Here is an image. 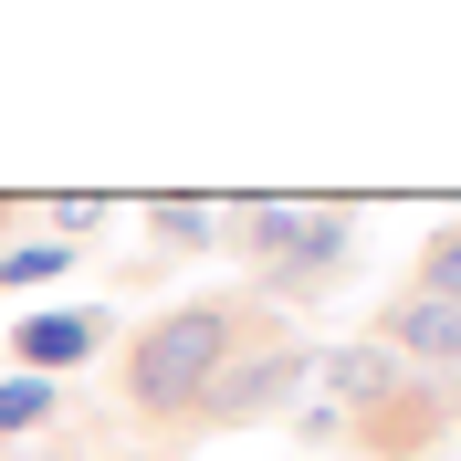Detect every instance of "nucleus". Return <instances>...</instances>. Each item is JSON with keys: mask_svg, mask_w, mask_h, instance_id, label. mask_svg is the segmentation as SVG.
Segmentation results:
<instances>
[{"mask_svg": "<svg viewBox=\"0 0 461 461\" xmlns=\"http://www.w3.org/2000/svg\"><path fill=\"white\" fill-rule=\"evenodd\" d=\"M115 315H95V304H63V315H32L11 325V357H22V377H63V367H85L95 346H105Z\"/></svg>", "mask_w": 461, "mask_h": 461, "instance_id": "6", "label": "nucleus"}, {"mask_svg": "<svg viewBox=\"0 0 461 461\" xmlns=\"http://www.w3.org/2000/svg\"><path fill=\"white\" fill-rule=\"evenodd\" d=\"M252 346V304L241 294H210V304H168L158 325H137L126 346V409L147 430H178L189 409L210 399V377Z\"/></svg>", "mask_w": 461, "mask_h": 461, "instance_id": "1", "label": "nucleus"}, {"mask_svg": "<svg viewBox=\"0 0 461 461\" xmlns=\"http://www.w3.org/2000/svg\"><path fill=\"white\" fill-rule=\"evenodd\" d=\"M346 430L367 440V461H420L430 440H451V430H461V388H451V377H420V367H409L399 388H388L367 420H346Z\"/></svg>", "mask_w": 461, "mask_h": 461, "instance_id": "3", "label": "nucleus"}, {"mask_svg": "<svg viewBox=\"0 0 461 461\" xmlns=\"http://www.w3.org/2000/svg\"><path fill=\"white\" fill-rule=\"evenodd\" d=\"M315 357H325V346H304V336H262V346H241V357L210 377V399L189 409V420H200V430H252V420H273V409L315 377Z\"/></svg>", "mask_w": 461, "mask_h": 461, "instance_id": "2", "label": "nucleus"}, {"mask_svg": "<svg viewBox=\"0 0 461 461\" xmlns=\"http://www.w3.org/2000/svg\"><path fill=\"white\" fill-rule=\"evenodd\" d=\"M409 294H461V221H440L409 262Z\"/></svg>", "mask_w": 461, "mask_h": 461, "instance_id": "10", "label": "nucleus"}, {"mask_svg": "<svg viewBox=\"0 0 461 461\" xmlns=\"http://www.w3.org/2000/svg\"><path fill=\"white\" fill-rule=\"evenodd\" d=\"M346 241H357V221H346V210H304V221H294V241L262 262V294H315L325 273L346 262Z\"/></svg>", "mask_w": 461, "mask_h": 461, "instance_id": "5", "label": "nucleus"}, {"mask_svg": "<svg viewBox=\"0 0 461 461\" xmlns=\"http://www.w3.org/2000/svg\"><path fill=\"white\" fill-rule=\"evenodd\" d=\"M42 461H63V451H42Z\"/></svg>", "mask_w": 461, "mask_h": 461, "instance_id": "15", "label": "nucleus"}, {"mask_svg": "<svg viewBox=\"0 0 461 461\" xmlns=\"http://www.w3.org/2000/svg\"><path fill=\"white\" fill-rule=\"evenodd\" d=\"M105 221H115L105 200H53V230H105Z\"/></svg>", "mask_w": 461, "mask_h": 461, "instance_id": "13", "label": "nucleus"}, {"mask_svg": "<svg viewBox=\"0 0 461 461\" xmlns=\"http://www.w3.org/2000/svg\"><path fill=\"white\" fill-rule=\"evenodd\" d=\"M315 377L336 388V409H346V420H367V409L388 399V388H399L409 367H399V357H388L377 336H357V346H336V357H315Z\"/></svg>", "mask_w": 461, "mask_h": 461, "instance_id": "7", "label": "nucleus"}, {"mask_svg": "<svg viewBox=\"0 0 461 461\" xmlns=\"http://www.w3.org/2000/svg\"><path fill=\"white\" fill-rule=\"evenodd\" d=\"M377 346L420 377H451L461 367V294H399L388 315H377Z\"/></svg>", "mask_w": 461, "mask_h": 461, "instance_id": "4", "label": "nucleus"}, {"mask_svg": "<svg viewBox=\"0 0 461 461\" xmlns=\"http://www.w3.org/2000/svg\"><path fill=\"white\" fill-rule=\"evenodd\" d=\"M63 262H74V241H22V252H0V284H53Z\"/></svg>", "mask_w": 461, "mask_h": 461, "instance_id": "12", "label": "nucleus"}, {"mask_svg": "<svg viewBox=\"0 0 461 461\" xmlns=\"http://www.w3.org/2000/svg\"><path fill=\"white\" fill-rule=\"evenodd\" d=\"M53 420V377H0V440H22Z\"/></svg>", "mask_w": 461, "mask_h": 461, "instance_id": "11", "label": "nucleus"}, {"mask_svg": "<svg viewBox=\"0 0 461 461\" xmlns=\"http://www.w3.org/2000/svg\"><path fill=\"white\" fill-rule=\"evenodd\" d=\"M221 221L241 230L230 252H262V262H273V252L294 241V221H304V210H294V200H241V210H221Z\"/></svg>", "mask_w": 461, "mask_h": 461, "instance_id": "8", "label": "nucleus"}, {"mask_svg": "<svg viewBox=\"0 0 461 461\" xmlns=\"http://www.w3.org/2000/svg\"><path fill=\"white\" fill-rule=\"evenodd\" d=\"M147 221L168 230L178 252H210V241H221V200H147Z\"/></svg>", "mask_w": 461, "mask_h": 461, "instance_id": "9", "label": "nucleus"}, {"mask_svg": "<svg viewBox=\"0 0 461 461\" xmlns=\"http://www.w3.org/2000/svg\"><path fill=\"white\" fill-rule=\"evenodd\" d=\"M11 221H22V210H11V200H0V230H11Z\"/></svg>", "mask_w": 461, "mask_h": 461, "instance_id": "14", "label": "nucleus"}]
</instances>
